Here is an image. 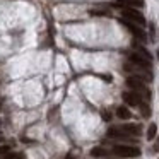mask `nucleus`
<instances>
[{
    "label": "nucleus",
    "instance_id": "1",
    "mask_svg": "<svg viewBox=\"0 0 159 159\" xmlns=\"http://www.w3.org/2000/svg\"><path fill=\"white\" fill-rule=\"evenodd\" d=\"M127 86L130 87V89L137 91L139 94H142V96H144L145 99H149V98H151V93H149V89L145 87L144 80H142L140 77H135V75L128 77V79H127Z\"/></svg>",
    "mask_w": 159,
    "mask_h": 159
},
{
    "label": "nucleus",
    "instance_id": "2",
    "mask_svg": "<svg viewBox=\"0 0 159 159\" xmlns=\"http://www.w3.org/2000/svg\"><path fill=\"white\" fill-rule=\"evenodd\" d=\"M113 154L120 156V157H139L140 149L135 147V145H115Z\"/></svg>",
    "mask_w": 159,
    "mask_h": 159
},
{
    "label": "nucleus",
    "instance_id": "3",
    "mask_svg": "<svg viewBox=\"0 0 159 159\" xmlns=\"http://www.w3.org/2000/svg\"><path fill=\"white\" fill-rule=\"evenodd\" d=\"M121 16H123L125 19H128V21L137 22V24H140V26L145 24V17L135 7H123L121 9Z\"/></svg>",
    "mask_w": 159,
    "mask_h": 159
},
{
    "label": "nucleus",
    "instance_id": "4",
    "mask_svg": "<svg viewBox=\"0 0 159 159\" xmlns=\"http://www.w3.org/2000/svg\"><path fill=\"white\" fill-rule=\"evenodd\" d=\"M123 101L128 104V106H140L142 103V94H139L137 91H128V93L121 94Z\"/></svg>",
    "mask_w": 159,
    "mask_h": 159
},
{
    "label": "nucleus",
    "instance_id": "5",
    "mask_svg": "<svg viewBox=\"0 0 159 159\" xmlns=\"http://www.w3.org/2000/svg\"><path fill=\"white\" fill-rule=\"evenodd\" d=\"M130 62H132V63H135V65H139L140 69H149V67H151V60L145 58L144 55H140L139 52L130 53Z\"/></svg>",
    "mask_w": 159,
    "mask_h": 159
},
{
    "label": "nucleus",
    "instance_id": "6",
    "mask_svg": "<svg viewBox=\"0 0 159 159\" xmlns=\"http://www.w3.org/2000/svg\"><path fill=\"white\" fill-rule=\"evenodd\" d=\"M121 24H123L125 28H127L134 36H137L139 39H142V41H145V39H147V36H145V33H144V29H142V28H137V26H134L130 21H121Z\"/></svg>",
    "mask_w": 159,
    "mask_h": 159
},
{
    "label": "nucleus",
    "instance_id": "7",
    "mask_svg": "<svg viewBox=\"0 0 159 159\" xmlns=\"http://www.w3.org/2000/svg\"><path fill=\"white\" fill-rule=\"evenodd\" d=\"M120 128L128 135V137H135V135H140V132H142V127H140V125H137V123H125V125H121Z\"/></svg>",
    "mask_w": 159,
    "mask_h": 159
},
{
    "label": "nucleus",
    "instance_id": "8",
    "mask_svg": "<svg viewBox=\"0 0 159 159\" xmlns=\"http://www.w3.org/2000/svg\"><path fill=\"white\" fill-rule=\"evenodd\" d=\"M106 135H108V137H111V139H125V137H128V135L125 134V132L121 130L120 127H111V128H108Z\"/></svg>",
    "mask_w": 159,
    "mask_h": 159
},
{
    "label": "nucleus",
    "instance_id": "9",
    "mask_svg": "<svg viewBox=\"0 0 159 159\" xmlns=\"http://www.w3.org/2000/svg\"><path fill=\"white\" fill-rule=\"evenodd\" d=\"M116 116L120 118V120H130L132 113H130V110H128L127 106H118L116 108Z\"/></svg>",
    "mask_w": 159,
    "mask_h": 159
},
{
    "label": "nucleus",
    "instance_id": "10",
    "mask_svg": "<svg viewBox=\"0 0 159 159\" xmlns=\"http://www.w3.org/2000/svg\"><path fill=\"white\" fill-rule=\"evenodd\" d=\"M123 7H144V0H118Z\"/></svg>",
    "mask_w": 159,
    "mask_h": 159
},
{
    "label": "nucleus",
    "instance_id": "11",
    "mask_svg": "<svg viewBox=\"0 0 159 159\" xmlns=\"http://www.w3.org/2000/svg\"><path fill=\"white\" fill-rule=\"evenodd\" d=\"M156 134H157V125L156 123H151L147 128V140H154Z\"/></svg>",
    "mask_w": 159,
    "mask_h": 159
},
{
    "label": "nucleus",
    "instance_id": "12",
    "mask_svg": "<svg viewBox=\"0 0 159 159\" xmlns=\"http://www.w3.org/2000/svg\"><path fill=\"white\" fill-rule=\"evenodd\" d=\"M91 156H93V157H103V156H106V151H104L103 147H94L93 151H91Z\"/></svg>",
    "mask_w": 159,
    "mask_h": 159
},
{
    "label": "nucleus",
    "instance_id": "13",
    "mask_svg": "<svg viewBox=\"0 0 159 159\" xmlns=\"http://www.w3.org/2000/svg\"><path fill=\"white\" fill-rule=\"evenodd\" d=\"M140 113H142V116H144V118H149V116H151V108H149V104L140 103Z\"/></svg>",
    "mask_w": 159,
    "mask_h": 159
},
{
    "label": "nucleus",
    "instance_id": "14",
    "mask_svg": "<svg viewBox=\"0 0 159 159\" xmlns=\"http://www.w3.org/2000/svg\"><path fill=\"white\" fill-rule=\"evenodd\" d=\"M9 152H11V147H9V145H0V157H4Z\"/></svg>",
    "mask_w": 159,
    "mask_h": 159
},
{
    "label": "nucleus",
    "instance_id": "15",
    "mask_svg": "<svg viewBox=\"0 0 159 159\" xmlns=\"http://www.w3.org/2000/svg\"><path fill=\"white\" fill-rule=\"evenodd\" d=\"M4 159H22V154H5Z\"/></svg>",
    "mask_w": 159,
    "mask_h": 159
},
{
    "label": "nucleus",
    "instance_id": "16",
    "mask_svg": "<svg viewBox=\"0 0 159 159\" xmlns=\"http://www.w3.org/2000/svg\"><path fill=\"white\" fill-rule=\"evenodd\" d=\"M91 16H108L104 11H91Z\"/></svg>",
    "mask_w": 159,
    "mask_h": 159
},
{
    "label": "nucleus",
    "instance_id": "17",
    "mask_svg": "<svg viewBox=\"0 0 159 159\" xmlns=\"http://www.w3.org/2000/svg\"><path fill=\"white\" fill-rule=\"evenodd\" d=\"M103 120H104V121H110V120H111V115L108 113V111H103Z\"/></svg>",
    "mask_w": 159,
    "mask_h": 159
},
{
    "label": "nucleus",
    "instance_id": "18",
    "mask_svg": "<svg viewBox=\"0 0 159 159\" xmlns=\"http://www.w3.org/2000/svg\"><path fill=\"white\" fill-rule=\"evenodd\" d=\"M154 152H159V137H157V140H156V144H154Z\"/></svg>",
    "mask_w": 159,
    "mask_h": 159
},
{
    "label": "nucleus",
    "instance_id": "19",
    "mask_svg": "<svg viewBox=\"0 0 159 159\" xmlns=\"http://www.w3.org/2000/svg\"><path fill=\"white\" fill-rule=\"evenodd\" d=\"M65 159H75V157H72V156H67V157Z\"/></svg>",
    "mask_w": 159,
    "mask_h": 159
},
{
    "label": "nucleus",
    "instance_id": "20",
    "mask_svg": "<svg viewBox=\"0 0 159 159\" xmlns=\"http://www.w3.org/2000/svg\"><path fill=\"white\" fill-rule=\"evenodd\" d=\"M157 60H159V48H157Z\"/></svg>",
    "mask_w": 159,
    "mask_h": 159
}]
</instances>
